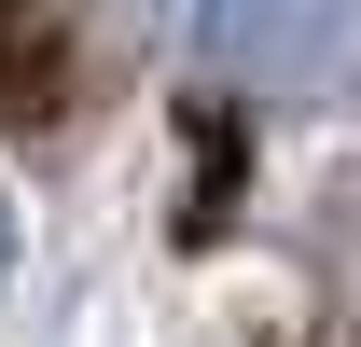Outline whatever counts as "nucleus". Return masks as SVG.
<instances>
[{
    "instance_id": "f257e3e1",
    "label": "nucleus",
    "mask_w": 361,
    "mask_h": 347,
    "mask_svg": "<svg viewBox=\"0 0 361 347\" xmlns=\"http://www.w3.org/2000/svg\"><path fill=\"white\" fill-rule=\"evenodd\" d=\"M195 70L236 97H348L361 84V0H195Z\"/></svg>"
},
{
    "instance_id": "f03ea898",
    "label": "nucleus",
    "mask_w": 361,
    "mask_h": 347,
    "mask_svg": "<svg viewBox=\"0 0 361 347\" xmlns=\"http://www.w3.org/2000/svg\"><path fill=\"white\" fill-rule=\"evenodd\" d=\"M0 278H14V195H0Z\"/></svg>"
}]
</instances>
